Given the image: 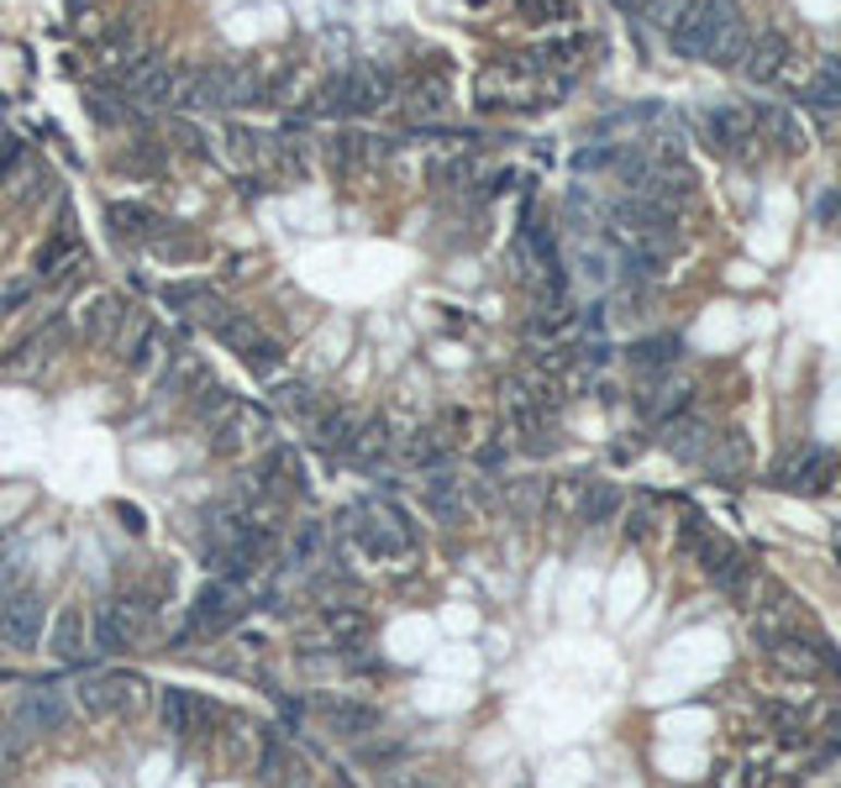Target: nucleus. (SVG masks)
<instances>
[{"mask_svg": "<svg viewBox=\"0 0 841 788\" xmlns=\"http://www.w3.org/2000/svg\"><path fill=\"white\" fill-rule=\"evenodd\" d=\"M200 321H206L210 332L221 336L232 353H237L242 364L253 368V373H279V364H284V347L273 342L253 316H242V310H232V305H216V300H206L200 305Z\"/></svg>", "mask_w": 841, "mask_h": 788, "instance_id": "nucleus-1", "label": "nucleus"}, {"mask_svg": "<svg viewBox=\"0 0 841 788\" xmlns=\"http://www.w3.org/2000/svg\"><path fill=\"white\" fill-rule=\"evenodd\" d=\"M394 90V74H385L379 63H358L348 74H331L327 85L316 90V111L321 116H368L379 111Z\"/></svg>", "mask_w": 841, "mask_h": 788, "instance_id": "nucleus-2", "label": "nucleus"}, {"mask_svg": "<svg viewBox=\"0 0 841 788\" xmlns=\"http://www.w3.org/2000/svg\"><path fill=\"white\" fill-rule=\"evenodd\" d=\"M742 11H736V0H690L684 11H679V22L668 27L673 37V53L679 59H710V48H716V37H721L731 22H736Z\"/></svg>", "mask_w": 841, "mask_h": 788, "instance_id": "nucleus-3", "label": "nucleus"}, {"mask_svg": "<svg viewBox=\"0 0 841 788\" xmlns=\"http://www.w3.org/2000/svg\"><path fill=\"white\" fill-rule=\"evenodd\" d=\"M148 615L153 610H137V600H106V605H95V620H90L95 652H106V657L132 652L137 637H143V626H148Z\"/></svg>", "mask_w": 841, "mask_h": 788, "instance_id": "nucleus-4", "label": "nucleus"}, {"mask_svg": "<svg viewBox=\"0 0 841 788\" xmlns=\"http://www.w3.org/2000/svg\"><path fill=\"white\" fill-rule=\"evenodd\" d=\"M242 615H247V600H242L237 578H210L206 589L195 594V605H190V631H200V637H216V631L237 626Z\"/></svg>", "mask_w": 841, "mask_h": 788, "instance_id": "nucleus-5", "label": "nucleus"}, {"mask_svg": "<svg viewBox=\"0 0 841 788\" xmlns=\"http://www.w3.org/2000/svg\"><path fill=\"white\" fill-rule=\"evenodd\" d=\"M42 626H48V605L32 594V589H16V594H0V641L11 652H27L42 641Z\"/></svg>", "mask_w": 841, "mask_h": 788, "instance_id": "nucleus-6", "label": "nucleus"}, {"mask_svg": "<svg viewBox=\"0 0 841 788\" xmlns=\"http://www.w3.org/2000/svg\"><path fill=\"white\" fill-rule=\"evenodd\" d=\"M269 431H273L269 410H264V405H247V399H237V405L227 410V426H216L210 447L232 457V453H242V447H264V442H269Z\"/></svg>", "mask_w": 841, "mask_h": 788, "instance_id": "nucleus-7", "label": "nucleus"}, {"mask_svg": "<svg viewBox=\"0 0 841 788\" xmlns=\"http://www.w3.org/2000/svg\"><path fill=\"white\" fill-rule=\"evenodd\" d=\"M174 69L169 63H158V59H148V63H132L126 74H121V90H126V100L132 106H143V111H163V106H174Z\"/></svg>", "mask_w": 841, "mask_h": 788, "instance_id": "nucleus-8", "label": "nucleus"}, {"mask_svg": "<svg viewBox=\"0 0 841 788\" xmlns=\"http://www.w3.org/2000/svg\"><path fill=\"white\" fill-rule=\"evenodd\" d=\"M143 678H126V673H85L80 678V704L90 710V715H111V710H126V704H137L143 699Z\"/></svg>", "mask_w": 841, "mask_h": 788, "instance_id": "nucleus-9", "label": "nucleus"}, {"mask_svg": "<svg viewBox=\"0 0 841 788\" xmlns=\"http://www.w3.org/2000/svg\"><path fill=\"white\" fill-rule=\"evenodd\" d=\"M699 132L716 152H742L747 143H757V116L742 106H716V111L699 116Z\"/></svg>", "mask_w": 841, "mask_h": 788, "instance_id": "nucleus-10", "label": "nucleus"}, {"mask_svg": "<svg viewBox=\"0 0 841 788\" xmlns=\"http://www.w3.org/2000/svg\"><path fill=\"white\" fill-rule=\"evenodd\" d=\"M658 442L668 453L679 457V463H705L710 447H716V436H710V421H699L694 410H679V416H668L658 431Z\"/></svg>", "mask_w": 841, "mask_h": 788, "instance_id": "nucleus-11", "label": "nucleus"}, {"mask_svg": "<svg viewBox=\"0 0 841 788\" xmlns=\"http://www.w3.org/2000/svg\"><path fill=\"white\" fill-rule=\"evenodd\" d=\"M174 106L180 111H227L221 100V63H200V69H180L174 79Z\"/></svg>", "mask_w": 841, "mask_h": 788, "instance_id": "nucleus-12", "label": "nucleus"}, {"mask_svg": "<svg viewBox=\"0 0 841 788\" xmlns=\"http://www.w3.org/2000/svg\"><path fill=\"white\" fill-rule=\"evenodd\" d=\"M690 394L694 384L684 379V373H673V368H658V373H647V384H642V410L647 416H658V426L668 421V416H679V410H690Z\"/></svg>", "mask_w": 841, "mask_h": 788, "instance_id": "nucleus-13", "label": "nucleus"}, {"mask_svg": "<svg viewBox=\"0 0 841 788\" xmlns=\"http://www.w3.org/2000/svg\"><path fill=\"white\" fill-rule=\"evenodd\" d=\"M158 710H163V730H169V736H180V741L200 736V730L210 726V715H216L206 699H195L190 689H169Z\"/></svg>", "mask_w": 841, "mask_h": 788, "instance_id": "nucleus-14", "label": "nucleus"}, {"mask_svg": "<svg viewBox=\"0 0 841 788\" xmlns=\"http://www.w3.org/2000/svg\"><path fill=\"white\" fill-rule=\"evenodd\" d=\"M264 95H269V74L258 63H221V100H227V111L264 106Z\"/></svg>", "mask_w": 841, "mask_h": 788, "instance_id": "nucleus-15", "label": "nucleus"}, {"mask_svg": "<svg viewBox=\"0 0 841 788\" xmlns=\"http://www.w3.org/2000/svg\"><path fill=\"white\" fill-rule=\"evenodd\" d=\"M316 710H321V721L331 726V736H348V741L379 730V710H374V704H358V699H321Z\"/></svg>", "mask_w": 841, "mask_h": 788, "instance_id": "nucleus-16", "label": "nucleus"}, {"mask_svg": "<svg viewBox=\"0 0 841 788\" xmlns=\"http://www.w3.org/2000/svg\"><path fill=\"white\" fill-rule=\"evenodd\" d=\"M16 726L22 730H63L69 726V699L59 689H32L22 704H16Z\"/></svg>", "mask_w": 841, "mask_h": 788, "instance_id": "nucleus-17", "label": "nucleus"}, {"mask_svg": "<svg viewBox=\"0 0 841 788\" xmlns=\"http://www.w3.org/2000/svg\"><path fill=\"white\" fill-rule=\"evenodd\" d=\"M321 631H327V647H337V652H358L363 641H368V631H374V620H368L358 605H331L327 615H321Z\"/></svg>", "mask_w": 841, "mask_h": 788, "instance_id": "nucleus-18", "label": "nucleus"}, {"mask_svg": "<svg viewBox=\"0 0 841 788\" xmlns=\"http://www.w3.org/2000/svg\"><path fill=\"white\" fill-rule=\"evenodd\" d=\"M85 652H90V620H85L80 605H63L59 620H53V657L59 663H85Z\"/></svg>", "mask_w": 841, "mask_h": 788, "instance_id": "nucleus-19", "label": "nucleus"}, {"mask_svg": "<svg viewBox=\"0 0 841 788\" xmlns=\"http://www.w3.org/2000/svg\"><path fill=\"white\" fill-rule=\"evenodd\" d=\"M400 453V442H394V431H390V421H363L358 426V436H353V447H348V457L358 463V468H385L390 457Z\"/></svg>", "mask_w": 841, "mask_h": 788, "instance_id": "nucleus-20", "label": "nucleus"}, {"mask_svg": "<svg viewBox=\"0 0 841 788\" xmlns=\"http://www.w3.org/2000/svg\"><path fill=\"white\" fill-rule=\"evenodd\" d=\"M426 510L442 520V526H463L468 520V500H463V479H452V473H431L426 479Z\"/></svg>", "mask_w": 841, "mask_h": 788, "instance_id": "nucleus-21", "label": "nucleus"}, {"mask_svg": "<svg viewBox=\"0 0 841 788\" xmlns=\"http://www.w3.org/2000/svg\"><path fill=\"white\" fill-rule=\"evenodd\" d=\"M111 226H117V237H126V243L137 237V243H148V247L169 232L163 216L148 211V206H132V200H117V206H111Z\"/></svg>", "mask_w": 841, "mask_h": 788, "instance_id": "nucleus-22", "label": "nucleus"}, {"mask_svg": "<svg viewBox=\"0 0 841 788\" xmlns=\"http://www.w3.org/2000/svg\"><path fill=\"white\" fill-rule=\"evenodd\" d=\"M405 122H416V126H431L442 111H448V79H416V85H405Z\"/></svg>", "mask_w": 841, "mask_h": 788, "instance_id": "nucleus-23", "label": "nucleus"}, {"mask_svg": "<svg viewBox=\"0 0 841 788\" xmlns=\"http://www.w3.org/2000/svg\"><path fill=\"white\" fill-rule=\"evenodd\" d=\"M358 416L348 410V405H327L316 426H310V436H316V447H327V453H348L353 447V436H358Z\"/></svg>", "mask_w": 841, "mask_h": 788, "instance_id": "nucleus-24", "label": "nucleus"}, {"mask_svg": "<svg viewBox=\"0 0 841 788\" xmlns=\"http://www.w3.org/2000/svg\"><path fill=\"white\" fill-rule=\"evenodd\" d=\"M121 300L117 295H106V290H95L90 300L80 305V327H85V336L90 342H117V327H121Z\"/></svg>", "mask_w": 841, "mask_h": 788, "instance_id": "nucleus-25", "label": "nucleus"}, {"mask_svg": "<svg viewBox=\"0 0 841 788\" xmlns=\"http://www.w3.org/2000/svg\"><path fill=\"white\" fill-rule=\"evenodd\" d=\"M783 63H789V42H783L779 32H757V37H752L747 63H742V74H747V79H757V85H768Z\"/></svg>", "mask_w": 841, "mask_h": 788, "instance_id": "nucleus-26", "label": "nucleus"}, {"mask_svg": "<svg viewBox=\"0 0 841 788\" xmlns=\"http://www.w3.org/2000/svg\"><path fill=\"white\" fill-rule=\"evenodd\" d=\"M752 116H757V132H763L768 143H779L783 152H805V132H800V122H794L789 111H779V106H757ZM763 137H757V143H763Z\"/></svg>", "mask_w": 841, "mask_h": 788, "instance_id": "nucleus-27", "label": "nucleus"}, {"mask_svg": "<svg viewBox=\"0 0 841 788\" xmlns=\"http://www.w3.org/2000/svg\"><path fill=\"white\" fill-rule=\"evenodd\" d=\"M679 353H684V336L662 332V336H642V342H631V364L642 368V373H658V368H673L679 364Z\"/></svg>", "mask_w": 841, "mask_h": 788, "instance_id": "nucleus-28", "label": "nucleus"}, {"mask_svg": "<svg viewBox=\"0 0 841 788\" xmlns=\"http://www.w3.org/2000/svg\"><path fill=\"white\" fill-rule=\"evenodd\" d=\"M705 473L716 479V484H736L742 473H747V442L742 436H721L710 457H705Z\"/></svg>", "mask_w": 841, "mask_h": 788, "instance_id": "nucleus-29", "label": "nucleus"}, {"mask_svg": "<svg viewBox=\"0 0 841 788\" xmlns=\"http://www.w3.org/2000/svg\"><path fill=\"white\" fill-rule=\"evenodd\" d=\"M400 457H405L411 468H442V463H448V436H442V431H416V436L400 442Z\"/></svg>", "mask_w": 841, "mask_h": 788, "instance_id": "nucleus-30", "label": "nucleus"}, {"mask_svg": "<svg viewBox=\"0 0 841 788\" xmlns=\"http://www.w3.org/2000/svg\"><path fill=\"white\" fill-rule=\"evenodd\" d=\"M747 53H752V32L742 27V16H736V22L716 37V48H710V59L705 63H716V69H736V63H747Z\"/></svg>", "mask_w": 841, "mask_h": 788, "instance_id": "nucleus-31", "label": "nucleus"}, {"mask_svg": "<svg viewBox=\"0 0 841 788\" xmlns=\"http://www.w3.org/2000/svg\"><path fill=\"white\" fill-rule=\"evenodd\" d=\"M589 473H578V479H558V484L547 489V510L552 516H573L578 520V510H584V494H589Z\"/></svg>", "mask_w": 841, "mask_h": 788, "instance_id": "nucleus-32", "label": "nucleus"}, {"mask_svg": "<svg viewBox=\"0 0 841 788\" xmlns=\"http://www.w3.org/2000/svg\"><path fill=\"white\" fill-rule=\"evenodd\" d=\"M615 510H621V489L605 484V479H595V484H589V494H584V510H578V520H584V526H605V520H615Z\"/></svg>", "mask_w": 841, "mask_h": 788, "instance_id": "nucleus-33", "label": "nucleus"}, {"mask_svg": "<svg viewBox=\"0 0 841 788\" xmlns=\"http://www.w3.org/2000/svg\"><path fill=\"white\" fill-rule=\"evenodd\" d=\"M279 405H284L295 421H305V426H316V416L327 410V405H321V394L310 390V384H284V390H279Z\"/></svg>", "mask_w": 841, "mask_h": 788, "instance_id": "nucleus-34", "label": "nucleus"}, {"mask_svg": "<svg viewBox=\"0 0 841 788\" xmlns=\"http://www.w3.org/2000/svg\"><path fill=\"white\" fill-rule=\"evenodd\" d=\"M11 180H16V189H11V206H32V200L48 189V169H42V163H32V158H22Z\"/></svg>", "mask_w": 841, "mask_h": 788, "instance_id": "nucleus-35", "label": "nucleus"}, {"mask_svg": "<svg viewBox=\"0 0 841 788\" xmlns=\"http://www.w3.org/2000/svg\"><path fill=\"white\" fill-rule=\"evenodd\" d=\"M321 546H327V526H321V520H305L301 531L290 537V563H295V568L316 563V557H321Z\"/></svg>", "mask_w": 841, "mask_h": 788, "instance_id": "nucleus-36", "label": "nucleus"}, {"mask_svg": "<svg viewBox=\"0 0 841 788\" xmlns=\"http://www.w3.org/2000/svg\"><path fill=\"white\" fill-rule=\"evenodd\" d=\"M505 500H511L515 516H537V510H547V479H515L505 489Z\"/></svg>", "mask_w": 841, "mask_h": 788, "instance_id": "nucleus-37", "label": "nucleus"}, {"mask_svg": "<svg viewBox=\"0 0 841 788\" xmlns=\"http://www.w3.org/2000/svg\"><path fill=\"white\" fill-rule=\"evenodd\" d=\"M48 347H59V332H53V327H48V332H37V336H27V342H22L5 364L16 368V373H27V368H37L42 358H48Z\"/></svg>", "mask_w": 841, "mask_h": 788, "instance_id": "nucleus-38", "label": "nucleus"}, {"mask_svg": "<svg viewBox=\"0 0 841 788\" xmlns=\"http://www.w3.org/2000/svg\"><path fill=\"white\" fill-rule=\"evenodd\" d=\"M221 143H227V158H232V163H258V152H264V137H253L247 126H227Z\"/></svg>", "mask_w": 841, "mask_h": 788, "instance_id": "nucleus-39", "label": "nucleus"}, {"mask_svg": "<svg viewBox=\"0 0 841 788\" xmlns=\"http://www.w3.org/2000/svg\"><path fill=\"white\" fill-rule=\"evenodd\" d=\"M805 100H810L815 111H837L841 106V63H831V74H820L810 90H805Z\"/></svg>", "mask_w": 841, "mask_h": 788, "instance_id": "nucleus-40", "label": "nucleus"}, {"mask_svg": "<svg viewBox=\"0 0 841 788\" xmlns=\"http://www.w3.org/2000/svg\"><path fill=\"white\" fill-rule=\"evenodd\" d=\"M90 116H95L100 126H121L126 116H132V111L121 106V95H111V90H90Z\"/></svg>", "mask_w": 841, "mask_h": 788, "instance_id": "nucleus-41", "label": "nucleus"}, {"mask_svg": "<svg viewBox=\"0 0 841 788\" xmlns=\"http://www.w3.org/2000/svg\"><path fill=\"white\" fill-rule=\"evenodd\" d=\"M631 11H642L647 22H662V27H673L679 22V11L690 5V0H626Z\"/></svg>", "mask_w": 841, "mask_h": 788, "instance_id": "nucleus-42", "label": "nucleus"}, {"mask_svg": "<svg viewBox=\"0 0 841 788\" xmlns=\"http://www.w3.org/2000/svg\"><path fill=\"white\" fill-rule=\"evenodd\" d=\"M200 394H206V399H200V405H195V410H200V416H206V421H210V416H227V410H232V405H237V394L227 390V384H206V390H200Z\"/></svg>", "mask_w": 841, "mask_h": 788, "instance_id": "nucleus-43", "label": "nucleus"}, {"mask_svg": "<svg viewBox=\"0 0 841 788\" xmlns=\"http://www.w3.org/2000/svg\"><path fill=\"white\" fill-rule=\"evenodd\" d=\"M169 137H174V148H184V152H190V158H206V137H200V126H195V122H174V126H169Z\"/></svg>", "mask_w": 841, "mask_h": 788, "instance_id": "nucleus-44", "label": "nucleus"}, {"mask_svg": "<svg viewBox=\"0 0 841 788\" xmlns=\"http://www.w3.org/2000/svg\"><path fill=\"white\" fill-rule=\"evenodd\" d=\"M163 300L180 305V310H190V305L200 310V305L210 300V284H169V290H163Z\"/></svg>", "mask_w": 841, "mask_h": 788, "instance_id": "nucleus-45", "label": "nucleus"}, {"mask_svg": "<svg viewBox=\"0 0 841 788\" xmlns=\"http://www.w3.org/2000/svg\"><path fill=\"white\" fill-rule=\"evenodd\" d=\"M526 22H563L569 16V0H521Z\"/></svg>", "mask_w": 841, "mask_h": 788, "instance_id": "nucleus-46", "label": "nucleus"}, {"mask_svg": "<svg viewBox=\"0 0 841 788\" xmlns=\"http://www.w3.org/2000/svg\"><path fill=\"white\" fill-rule=\"evenodd\" d=\"M815 226H841V189L831 184L826 195H815Z\"/></svg>", "mask_w": 841, "mask_h": 788, "instance_id": "nucleus-47", "label": "nucleus"}, {"mask_svg": "<svg viewBox=\"0 0 841 788\" xmlns=\"http://www.w3.org/2000/svg\"><path fill=\"white\" fill-rule=\"evenodd\" d=\"M126 163H132V169H143V174H158V169H163V152L153 148V143H137V148L126 152Z\"/></svg>", "mask_w": 841, "mask_h": 788, "instance_id": "nucleus-48", "label": "nucleus"}, {"mask_svg": "<svg viewBox=\"0 0 841 788\" xmlns=\"http://www.w3.org/2000/svg\"><path fill=\"white\" fill-rule=\"evenodd\" d=\"M647 531H653V510H647V505H636V510H631V520H626V537H631V542H642Z\"/></svg>", "mask_w": 841, "mask_h": 788, "instance_id": "nucleus-49", "label": "nucleus"}, {"mask_svg": "<svg viewBox=\"0 0 841 788\" xmlns=\"http://www.w3.org/2000/svg\"><path fill=\"white\" fill-rule=\"evenodd\" d=\"M111 516H121V526H126V531H137V537H143V531H148V516H143V510H132V505H111Z\"/></svg>", "mask_w": 841, "mask_h": 788, "instance_id": "nucleus-50", "label": "nucleus"}, {"mask_svg": "<svg viewBox=\"0 0 841 788\" xmlns=\"http://www.w3.org/2000/svg\"><path fill=\"white\" fill-rule=\"evenodd\" d=\"M426 784V778H421V773H411V767H394V773H385V778H379V788H421Z\"/></svg>", "mask_w": 841, "mask_h": 788, "instance_id": "nucleus-51", "label": "nucleus"}, {"mask_svg": "<svg viewBox=\"0 0 841 788\" xmlns=\"http://www.w3.org/2000/svg\"><path fill=\"white\" fill-rule=\"evenodd\" d=\"M0 557H5V542H0ZM0 568H5V563H0Z\"/></svg>", "mask_w": 841, "mask_h": 788, "instance_id": "nucleus-52", "label": "nucleus"}, {"mask_svg": "<svg viewBox=\"0 0 841 788\" xmlns=\"http://www.w3.org/2000/svg\"><path fill=\"white\" fill-rule=\"evenodd\" d=\"M421 788H431V784H421Z\"/></svg>", "mask_w": 841, "mask_h": 788, "instance_id": "nucleus-53", "label": "nucleus"}]
</instances>
